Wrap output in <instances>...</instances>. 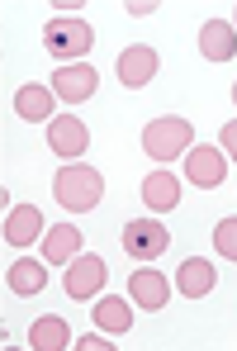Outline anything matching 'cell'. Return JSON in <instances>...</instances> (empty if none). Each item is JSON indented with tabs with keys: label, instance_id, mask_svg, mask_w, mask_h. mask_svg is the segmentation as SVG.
Masks as SVG:
<instances>
[{
	"label": "cell",
	"instance_id": "3957f363",
	"mask_svg": "<svg viewBox=\"0 0 237 351\" xmlns=\"http://www.w3.org/2000/svg\"><path fill=\"white\" fill-rule=\"evenodd\" d=\"M190 138H195V128H190L185 119H152V123L142 128V152L166 167L171 157H185V152H190Z\"/></svg>",
	"mask_w": 237,
	"mask_h": 351
},
{
	"label": "cell",
	"instance_id": "44dd1931",
	"mask_svg": "<svg viewBox=\"0 0 237 351\" xmlns=\"http://www.w3.org/2000/svg\"><path fill=\"white\" fill-rule=\"evenodd\" d=\"M219 138H223V152L237 157V119H233V123H223V133H219Z\"/></svg>",
	"mask_w": 237,
	"mask_h": 351
},
{
	"label": "cell",
	"instance_id": "8992f818",
	"mask_svg": "<svg viewBox=\"0 0 237 351\" xmlns=\"http://www.w3.org/2000/svg\"><path fill=\"white\" fill-rule=\"evenodd\" d=\"M157 48H147V43H133V48H123L114 62V71H118V86L123 90H142L152 76H157Z\"/></svg>",
	"mask_w": 237,
	"mask_h": 351
},
{
	"label": "cell",
	"instance_id": "5bb4252c",
	"mask_svg": "<svg viewBox=\"0 0 237 351\" xmlns=\"http://www.w3.org/2000/svg\"><path fill=\"white\" fill-rule=\"evenodd\" d=\"M142 204H147L152 214L176 209V204H180V180L166 171V167H162V171H152L147 180H142Z\"/></svg>",
	"mask_w": 237,
	"mask_h": 351
},
{
	"label": "cell",
	"instance_id": "5b68a950",
	"mask_svg": "<svg viewBox=\"0 0 237 351\" xmlns=\"http://www.w3.org/2000/svg\"><path fill=\"white\" fill-rule=\"evenodd\" d=\"M166 247H171V233L162 228V219H133V223H123V252H128V256L152 261V256H162Z\"/></svg>",
	"mask_w": 237,
	"mask_h": 351
},
{
	"label": "cell",
	"instance_id": "9a60e30c",
	"mask_svg": "<svg viewBox=\"0 0 237 351\" xmlns=\"http://www.w3.org/2000/svg\"><path fill=\"white\" fill-rule=\"evenodd\" d=\"M95 328L110 332V337H123V332L133 328V304H128L123 294H105V299H95Z\"/></svg>",
	"mask_w": 237,
	"mask_h": 351
},
{
	"label": "cell",
	"instance_id": "ac0fdd59",
	"mask_svg": "<svg viewBox=\"0 0 237 351\" xmlns=\"http://www.w3.org/2000/svg\"><path fill=\"white\" fill-rule=\"evenodd\" d=\"M176 290L185 294V299H204V294L214 290V266H209V261H199V256L180 261V271H176Z\"/></svg>",
	"mask_w": 237,
	"mask_h": 351
},
{
	"label": "cell",
	"instance_id": "ffe728a7",
	"mask_svg": "<svg viewBox=\"0 0 237 351\" xmlns=\"http://www.w3.org/2000/svg\"><path fill=\"white\" fill-rule=\"evenodd\" d=\"M214 252H223L228 261H237V219H219L214 223Z\"/></svg>",
	"mask_w": 237,
	"mask_h": 351
},
{
	"label": "cell",
	"instance_id": "7402d4cb",
	"mask_svg": "<svg viewBox=\"0 0 237 351\" xmlns=\"http://www.w3.org/2000/svg\"><path fill=\"white\" fill-rule=\"evenodd\" d=\"M100 347H114L110 332H95V337H81V351H100Z\"/></svg>",
	"mask_w": 237,
	"mask_h": 351
},
{
	"label": "cell",
	"instance_id": "8fae6325",
	"mask_svg": "<svg viewBox=\"0 0 237 351\" xmlns=\"http://www.w3.org/2000/svg\"><path fill=\"white\" fill-rule=\"evenodd\" d=\"M128 294H133V304L138 308H152V313H162L166 308V299H171V280L162 276V271H133L128 276Z\"/></svg>",
	"mask_w": 237,
	"mask_h": 351
},
{
	"label": "cell",
	"instance_id": "ba28073f",
	"mask_svg": "<svg viewBox=\"0 0 237 351\" xmlns=\"http://www.w3.org/2000/svg\"><path fill=\"white\" fill-rule=\"evenodd\" d=\"M48 147H53L58 157H66V162H76V157L90 147V128H86L76 114H58L53 123H48Z\"/></svg>",
	"mask_w": 237,
	"mask_h": 351
},
{
	"label": "cell",
	"instance_id": "e0dca14e",
	"mask_svg": "<svg viewBox=\"0 0 237 351\" xmlns=\"http://www.w3.org/2000/svg\"><path fill=\"white\" fill-rule=\"evenodd\" d=\"M43 256H48V266H66V261H76V256H81V228H76V223H58V228H48Z\"/></svg>",
	"mask_w": 237,
	"mask_h": 351
},
{
	"label": "cell",
	"instance_id": "2e32d148",
	"mask_svg": "<svg viewBox=\"0 0 237 351\" xmlns=\"http://www.w3.org/2000/svg\"><path fill=\"white\" fill-rule=\"evenodd\" d=\"M5 285H10V290L19 294V299H29V294L48 290V266H43V261H34V256H19V261L10 266Z\"/></svg>",
	"mask_w": 237,
	"mask_h": 351
},
{
	"label": "cell",
	"instance_id": "7c38bea8",
	"mask_svg": "<svg viewBox=\"0 0 237 351\" xmlns=\"http://www.w3.org/2000/svg\"><path fill=\"white\" fill-rule=\"evenodd\" d=\"M199 53H204V62H233L237 58V24H228V19L199 24Z\"/></svg>",
	"mask_w": 237,
	"mask_h": 351
},
{
	"label": "cell",
	"instance_id": "277c9868",
	"mask_svg": "<svg viewBox=\"0 0 237 351\" xmlns=\"http://www.w3.org/2000/svg\"><path fill=\"white\" fill-rule=\"evenodd\" d=\"M105 276H110V266L95 256V252H81L76 261H66V276H62V290L71 294V299H95V294L105 290Z\"/></svg>",
	"mask_w": 237,
	"mask_h": 351
},
{
	"label": "cell",
	"instance_id": "30bf717a",
	"mask_svg": "<svg viewBox=\"0 0 237 351\" xmlns=\"http://www.w3.org/2000/svg\"><path fill=\"white\" fill-rule=\"evenodd\" d=\"M185 176H190V185H199V190H214V185H223V152L219 147H190L185 152Z\"/></svg>",
	"mask_w": 237,
	"mask_h": 351
},
{
	"label": "cell",
	"instance_id": "6da1fadb",
	"mask_svg": "<svg viewBox=\"0 0 237 351\" xmlns=\"http://www.w3.org/2000/svg\"><path fill=\"white\" fill-rule=\"evenodd\" d=\"M53 195L66 214H90L100 199H105V176L86 162H66L58 176H53Z\"/></svg>",
	"mask_w": 237,
	"mask_h": 351
},
{
	"label": "cell",
	"instance_id": "7a4b0ae2",
	"mask_svg": "<svg viewBox=\"0 0 237 351\" xmlns=\"http://www.w3.org/2000/svg\"><path fill=\"white\" fill-rule=\"evenodd\" d=\"M43 43H48V53L66 66V62H81L90 53V43H95V29L86 24V19H76V14H58V19H48V29H43Z\"/></svg>",
	"mask_w": 237,
	"mask_h": 351
},
{
	"label": "cell",
	"instance_id": "4fadbf2b",
	"mask_svg": "<svg viewBox=\"0 0 237 351\" xmlns=\"http://www.w3.org/2000/svg\"><path fill=\"white\" fill-rule=\"evenodd\" d=\"M38 237H43V214H38L34 204H14V209L5 214V242H10L14 252L34 247Z\"/></svg>",
	"mask_w": 237,
	"mask_h": 351
},
{
	"label": "cell",
	"instance_id": "d6986e66",
	"mask_svg": "<svg viewBox=\"0 0 237 351\" xmlns=\"http://www.w3.org/2000/svg\"><path fill=\"white\" fill-rule=\"evenodd\" d=\"M66 342H71V332H66V323L58 313H48V318H38L29 328V347H38V351H62Z\"/></svg>",
	"mask_w": 237,
	"mask_h": 351
},
{
	"label": "cell",
	"instance_id": "9c48e42d",
	"mask_svg": "<svg viewBox=\"0 0 237 351\" xmlns=\"http://www.w3.org/2000/svg\"><path fill=\"white\" fill-rule=\"evenodd\" d=\"M53 105H58V90L53 86H38V81H29V86H19L14 90V114L24 119V123H53Z\"/></svg>",
	"mask_w": 237,
	"mask_h": 351
},
{
	"label": "cell",
	"instance_id": "603a6c76",
	"mask_svg": "<svg viewBox=\"0 0 237 351\" xmlns=\"http://www.w3.org/2000/svg\"><path fill=\"white\" fill-rule=\"evenodd\" d=\"M233 100H237V86H233Z\"/></svg>",
	"mask_w": 237,
	"mask_h": 351
},
{
	"label": "cell",
	"instance_id": "52a82bcc",
	"mask_svg": "<svg viewBox=\"0 0 237 351\" xmlns=\"http://www.w3.org/2000/svg\"><path fill=\"white\" fill-rule=\"evenodd\" d=\"M95 86H100V76H95V66H90V62H66V66L53 71V90H58V100H66V105L90 100V95H95Z\"/></svg>",
	"mask_w": 237,
	"mask_h": 351
}]
</instances>
